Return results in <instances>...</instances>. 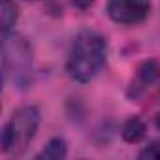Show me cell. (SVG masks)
Segmentation results:
<instances>
[{
  "instance_id": "cell-7",
  "label": "cell",
  "mask_w": 160,
  "mask_h": 160,
  "mask_svg": "<svg viewBox=\"0 0 160 160\" xmlns=\"http://www.w3.org/2000/svg\"><path fill=\"white\" fill-rule=\"evenodd\" d=\"M64 156H66V143H64V139L62 138H53L45 145V149L42 152H38L36 158H40V160H43V158L45 160H60Z\"/></svg>"
},
{
  "instance_id": "cell-12",
  "label": "cell",
  "mask_w": 160,
  "mask_h": 160,
  "mask_svg": "<svg viewBox=\"0 0 160 160\" xmlns=\"http://www.w3.org/2000/svg\"><path fill=\"white\" fill-rule=\"evenodd\" d=\"M27 2H36V0H27Z\"/></svg>"
},
{
  "instance_id": "cell-2",
  "label": "cell",
  "mask_w": 160,
  "mask_h": 160,
  "mask_svg": "<svg viewBox=\"0 0 160 160\" xmlns=\"http://www.w3.org/2000/svg\"><path fill=\"white\" fill-rule=\"evenodd\" d=\"M40 126V111L36 106H23L13 111L2 130V151L8 154H21L34 139Z\"/></svg>"
},
{
  "instance_id": "cell-6",
  "label": "cell",
  "mask_w": 160,
  "mask_h": 160,
  "mask_svg": "<svg viewBox=\"0 0 160 160\" xmlns=\"http://www.w3.org/2000/svg\"><path fill=\"white\" fill-rule=\"evenodd\" d=\"M145 132H147V126H145V122H143L139 117L128 119V121L124 122V126H122V138H124L128 143H138V141H141L143 136H145Z\"/></svg>"
},
{
  "instance_id": "cell-3",
  "label": "cell",
  "mask_w": 160,
  "mask_h": 160,
  "mask_svg": "<svg viewBox=\"0 0 160 160\" xmlns=\"http://www.w3.org/2000/svg\"><path fill=\"white\" fill-rule=\"evenodd\" d=\"M30 45L25 42V38L17 34H6L4 36V47H2V75L8 83L10 77L13 79L15 87L28 85L30 79Z\"/></svg>"
},
{
  "instance_id": "cell-5",
  "label": "cell",
  "mask_w": 160,
  "mask_h": 160,
  "mask_svg": "<svg viewBox=\"0 0 160 160\" xmlns=\"http://www.w3.org/2000/svg\"><path fill=\"white\" fill-rule=\"evenodd\" d=\"M160 77V64L154 58H149L145 62H141L132 77V83L128 89V96L132 100H139Z\"/></svg>"
},
{
  "instance_id": "cell-10",
  "label": "cell",
  "mask_w": 160,
  "mask_h": 160,
  "mask_svg": "<svg viewBox=\"0 0 160 160\" xmlns=\"http://www.w3.org/2000/svg\"><path fill=\"white\" fill-rule=\"evenodd\" d=\"M92 2L94 0H72V4L75 8H79V10H87L89 6H92Z\"/></svg>"
},
{
  "instance_id": "cell-8",
  "label": "cell",
  "mask_w": 160,
  "mask_h": 160,
  "mask_svg": "<svg viewBox=\"0 0 160 160\" xmlns=\"http://www.w3.org/2000/svg\"><path fill=\"white\" fill-rule=\"evenodd\" d=\"M0 19H2V36L10 34L17 21V6L13 0H2V10H0Z\"/></svg>"
},
{
  "instance_id": "cell-4",
  "label": "cell",
  "mask_w": 160,
  "mask_h": 160,
  "mask_svg": "<svg viewBox=\"0 0 160 160\" xmlns=\"http://www.w3.org/2000/svg\"><path fill=\"white\" fill-rule=\"evenodd\" d=\"M151 12L149 0H109L108 15L121 25L141 23Z\"/></svg>"
},
{
  "instance_id": "cell-9",
  "label": "cell",
  "mask_w": 160,
  "mask_h": 160,
  "mask_svg": "<svg viewBox=\"0 0 160 160\" xmlns=\"http://www.w3.org/2000/svg\"><path fill=\"white\" fill-rule=\"evenodd\" d=\"M139 158H160V139L149 143V145L139 152Z\"/></svg>"
},
{
  "instance_id": "cell-11",
  "label": "cell",
  "mask_w": 160,
  "mask_h": 160,
  "mask_svg": "<svg viewBox=\"0 0 160 160\" xmlns=\"http://www.w3.org/2000/svg\"><path fill=\"white\" fill-rule=\"evenodd\" d=\"M156 124L160 126V113H158V117H156Z\"/></svg>"
},
{
  "instance_id": "cell-1",
  "label": "cell",
  "mask_w": 160,
  "mask_h": 160,
  "mask_svg": "<svg viewBox=\"0 0 160 160\" xmlns=\"http://www.w3.org/2000/svg\"><path fill=\"white\" fill-rule=\"evenodd\" d=\"M106 57H108L106 40L94 30H83L75 36L72 43L66 62V72L73 81L87 83L100 73V70L106 64Z\"/></svg>"
}]
</instances>
